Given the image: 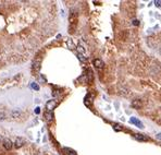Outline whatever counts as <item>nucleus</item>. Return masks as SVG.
Returning <instances> with one entry per match:
<instances>
[{
    "label": "nucleus",
    "mask_w": 161,
    "mask_h": 155,
    "mask_svg": "<svg viewBox=\"0 0 161 155\" xmlns=\"http://www.w3.org/2000/svg\"><path fill=\"white\" fill-rule=\"evenodd\" d=\"M33 71L35 72V73H38L39 72V70H40V68H41V59L38 57V58H36L35 60L33 61Z\"/></svg>",
    "instance_id": "nucleus-1"
},
{
    "label": "nucleus",
    "mask_w": 161,
    "mask_h": 155,
    "mask_svg": "<svg viewBox=\"0 0 161 155\" xmlns=\"http://www.w3.org/2000/svg\"><path fill=\"white\" fill-rule=\"evenodd\" d=\"M57 102L55 99H49L47 101L46 103V109H47V112H52V110L57 107Z\"/></svg>",
    "instance_id": "nucleus-2"
},
{
    "label": "nucleus",
    "mask_w": 161,
    "mask_h": 155,
    "mask_svg": "<svg viewBox=\"0 0 161 155\" xmlns=\"http://www.w3.org/2000/svg\"><path fill=\"white\" fill-rule=\"evenodd\" d=\"M130 122H131V123H133V124H135L136 127L141 128V129H143V128H144V124H143V122H142L141 120H138L136 117H131V118H130Z\"/></svg>",
    "instance_id": "nucleus-3"
},
{
    "label": "nucleus",
    "mask_w": 161,
    "mask_h": 155,
    "mask_svg": "<svg viewBox=\"0 0 161 155\" xmlns=\"http://www.w3.org/2000/svg\"><path fill=\"white\" fill-rule=\"evenodd\" d=\"M132 107H134L136 109H141L143 107V101L142 99H134L132 102Z\"/></svg>",
    "instance_id": "nucleus-4"
},
{
    "label": "nucleus",
    "mask_w": 161,
    "mask_h": 155,
    "mask_svg": "<svg viewBox=\"0 0 161 155\" xmlns=\"http://www.w3.org/2000/svg\"><path fill=\"white\" fill-rule=\"evenodd\" d=\"M2 144H3V147L6 150H11L13 147V143H12L11 140H9V139H4Z\"/></svg>",
    "instance_id": "nucleus-5"
},
{
    "label": "nucleus",
    "mask_w": 161,
    "mask_h": 155,
    "mask_svg": "<svg viewBox=\"0 0 161 155\" xmlns=\"http://www.w3.org/2000/svg\"><path fill=\"white\" fill-rule=\"evenodd\" d=\"M25 143H26V142H25V140H24L23 138H18V139L15 140V142H14V146H15L17 149H20V147H22Z\"/></svg>",
    "instance_id": "nucleus-6"
},
{
    "label": "nucleus",
    "mask_w": 161,
    "mask_h": 155,
    "mask_svg": "<svg viewBox=\"0 0 161 155\" xmlns=\"http://www.w3.org/2000/svg\"><path fill=\"white\" fill-rule=\"evenodd\" d=\"M94 66L97 69H102L104 68V66H105V63H104V61H102L101 59H95L94 60Z\"/></svg>",
    "instance_id": "nucleus-7"
},
{
    "label": "nucleus",
    "mask_w": 161,
    "mask_h": 155,
    "mask_svg": "<svg viewBox=\"0 0 161 155\" xmlns=\"http://www.w3.org/2000/svg\"><path fill=\"white\" fill-rule=\"evenodd\" d=\"M134 138L136 140H138V141H148L149 138L147 136H145V134H139V133H136L134 134Z\"/></svg>",
    "instance_id": "nucleus-8"
},
{
    "label": "nucleus",
    "mask_w": 161,
    "mask_h": 155,
    "mask_svg": "<svg viewBox=\"0 0 161 155\" xmlns=\"http://www.w3.org/2000/svg\"><path fill=\"white\" fill-rule=\"evenodd\" d=\"M44 117H45L46 121L50 122V121L53 120V113L52 112H46L45 114H44Z\"/></svg>",
    "instance_id": "nucleus-9"
},
{
    "label": "nucleus",
    "mask_w": 161,
    "mask_h": 155,
    "mask_svg": "<svg viewBox=\"0 0 161 155\" xmlns=\"http://www.w3.org/2000/svg\"><path fill=\"white\" fill-rule=\"evenodd\" d=\"M63 152L65 153V155H77L76 152L72 149H68V147H64L63 149Z\"/></svg>",
    "instance_id": "nucleus-10"
},
{
    "label": "nucleus",
    "mask_w": 161,
    "mask_h": 155,
    "mask_svg": "<svg viewBox=\"0 0 161 155\" xmlns=\"http://www.w3.org/2000/svg\"><path fill=\"white\" fill-rule=\"evenodd\" d=\"M76 49H77V51H78V54H80V55H85V48H84L82 45H78V46L76 47Z\"/></svg>",
    "instance_id": "nucleus-11"
},
{
    "label": "nucleus",
    "mask_w": 161,
    "mask_h": 155,
    "mask_svg": "<svg viewBox=\"0 0 161 155\" xmlns=\"http://www.w3.org/2000/svg\"><path fill=\"white\" fill-rule=\"evenodd\" d=\"M77 57H78V59H79V60L80 61H82V62H86L87 61V58L84 56V55H80V54H77Z\"/></svg>",
    "instance_id": "nucleus-12"
},
{
    "label": "nucleus",
    "mask_w": 161,
    "mask_h": 155,
    "mask_svg": "<svg viewBox=\"0 0 161 155\" xmlns=\"http://www.w3.org/2000/svg\"><path fill=\"white\" fill-rule=\"evenodd\" d=\"M11 115H12L13 118H18L20 116V112H18V110H13V112L11 113Z\"/></svg>",
    "instance_id": "nucleus-13"
},
{
    "label": "nucleus",
    "mask_w": 161,
    "mask_h": 155,
    "mask_svg": "<svg viewBox=\"0 0 161 155\" xmlns=\"http://www.w3.org/2000/svg\"><path fill=\"white\" fill-rule=\"evenodd\" d=\"M113 129L115 131H122V127L120 126V124H113Z\"/></svg>",
    "instance_id": "nucleus-14"
},
{
    "label": "nucleus",
    "mask_w": 161,
    "mask_h": 155,
    "mask_svg": "<svg viewBox=\"0 0 161 155\" xmlns=\"http://www.w3.org/2000/svg\"><path fill=\"white\" fill-rule=\"evenodd\" d=\"M32 88H34V90H36V91H38V90H39V85H38L37 83L33 82V83H32Z\"/></svg>",
    "instance_id": "nucleus-15"
},
{
    "label": "nucleus",
    "mask_w": 161,
    "mask_h": 155,
    "mask_svg": "<svg viewBox=\"0 0 161 155\" xmlns=\"http://www.w3.org/2000/svg\"><path fill=\"white\" fill-rule=\"evenodd\" d=\"M7 118V115L4 114V113H0V121H2V120H4Z\"/></svg>",
    "instance_id": "nucleus-16"
},
{
    "label": "nucleus",
    "mask_w": 161,
    "mask_h": 155,
    "mask_svg": "<svg viewBox=\"0 0 161 155\" xmlns=\"http://www.w3.org/2000/svg\"><path fill=\"white\" fill-rule=\"evenodd\" d=\"M132 24H133V25H136V26H138V25H139V21H138L137 19H134L133 21H132Z\"/></svg>",
    "instance_id": "nucleus-17"
},
{
    "label": "nucleus",
    "mask_w": 161,
    "mask_h": 155,
    "mask_svg": "<svg viewBox=\"0 0 161 155\" xmlns=\"http://www.w3.org/2000/svg\"><path fill=\"white\" fill-rule=\"evenodd\" d=\"M35 113H36V114H39V113H40V108H39V107H36V108H35Z\"/></svg>",
    "instance_id": "nucleus-18"
},
{
    "label": "nucleus",
    "mask_w": 161,
    "mask_h": 155,
    "mask_svg": "<svg viewBox=\"0 0 161 155\" xmlns=\"http://www.w3.org/2000/svg\"><path fill=\"white\" fill-rule=\"evenodd\" d=\"M155 3H156L157 7H161V2L160 1H155Z\"/></svg>",
    "instance_id": "nucleus-19"
},
{
    "label": "nucleus",
    "mask_w": 161,
    "mask_h": 155,
    "mask_svg": "<svg viewBox=\"0 0 161 155\" xmlns=\"http://www.w3.org/2000/svg\"><path fill=\"white\" fill-rule=\"evenodd\" d=\"M157 139H158V140H161V132L157 134Z\"/></svg>",
    "instance_id": "nucleus-20"
}]
</instances>
